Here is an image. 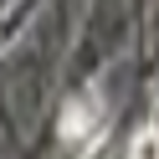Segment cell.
<instances>
[{
  "instance_id": "6da1fadb",
  "label": "cell",
  "mask_w": 159,
  "mask_h": 159,
  "mask_svg": "<svg viewBox=\"0 0 159 159\" xmlns=\"http://www.w3.org/2000/svg\"><path fill=\"white\" fill-rule=\"evenodd\" d=\"M128 159H159V134H154V128H144V134L134 139V149H128Z\"/></svg>"
}]
</instances>
